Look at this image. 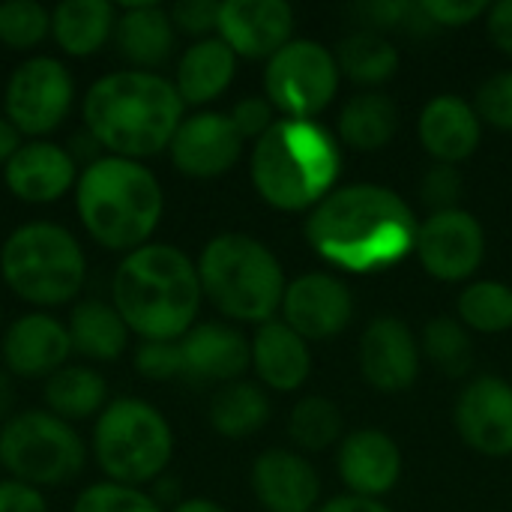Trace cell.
<instances>
[{"label":"cell","mask_w":512,"mask_h":512,"mask_svg":"<svg viewBox=\"0 0 512 512\" xmlns=\"http://www.w3.org/2000/svg\"><path fill=\"white\" fill-rule=\"evenodd\" d=\"M483 138V120L465 99L444 93L426 102L420 114V141L438 165L465 162Z\"/></svg>","instance_id":"d4e9b609"},{"label":"cell","mask_w":512,"mask_h":512,"mask_svg":"<svg viewBox=\"0 0 512 512\" xmlns=\"http://www.w3.org/2000/svg\"><path fill=\"white\" fill-rule=\"evenodd\" d=\"M69 512H165L147 489L138 486H120L111 480H96L87 483Z\"/></svg>","instance_id":"8d00e7d4"},{"label":"cell","mask_w":512,"mask_h":512,"mask_svg":"<svg viewBox=\"0 0 512 512\" xmlns=\"http://www.w3.org/2000/svg\"><path fill=\"white\" fill-rule=\"evenodd\" d=\"M474 111L480 114L483 123L512 132V69L492 75L489 81L480 84Z\"/></svg>","instance_id":"f35d334b"},{"label":"cell","mask_w":512,"mask_h":512,"mask_svg":"<svg viewBox=\"0 0 512 512\" xmlns=\"http://www.w3.org/2000/svg\"><path fill=\"white\" fill-rule=\"evenodd\" d=\"M456 429L462 441L483 456L512 453V387L504 378L483 375L471 381L456 405Z\"/></svg>","instance_id":"ac0fdd59"},{"label":"cell","mask_w":512,"mask_h":512,"mask_svg":"<svg viewBox=\"0 0 512 512\" xmlns=\"http://www.w3.org/2000/svg\"><path fill=\"white\" fill-rule=\"evenodd\" d=\"M183 354V378L192 384H234L252 369L249 339L225 324V321H204L195 324L180 339Z\"/></svg>","instance_id":"d6986e66"},{"label":"cell","mask_w":512,"mask_h":512,"mask_svg":"<svg viewBox=\"0 0 512 512\" xmlns=\"http://www.w3.org/2000/svg\"><path fill=\"white\" fill-rule=\"evenodd\" d=\"M252 492L267 512H312L321 498L315 468L294 450H267L252 465Z\"/></svg>","instance_id":"7402d4cb"},{"label":"cell","mask_w":512,"mask_h":512,"mask_svg":"<svg viewBox=\"0 0 512 512\" xmlns=\"http://www.w3.org/2000/svg\"><path fill=\"white\" fill-rule=\"evenodd\" d=\"M459 321L477 333L512 330V288L498 279L471 282L459 294Z\"/></svg>","instance_id":"d6a6232c"},{"label":"cell","mask_w":512,"mask_h":512,"mask_svg":"<svg viewBox=\"0 0 512 512\" xmlns=\"http://www.w3.org/2000/svg\"><path fill=\"white\" fill-rule=\"evenodd\" d=\"M420 195L432 207V213L456 210L459 198H462V174H459V168L456 165H435V168H429L423 183H420Z\"/></svg>","instance_id":"b9f144b4"},{"label":"cell","mask_w":512,"mask_h":512,"mask_svg":"<svg viewBox=\"0 0 512 512\" xmlns=\"http://www.w3.org/2000/svg\"><path fill=\"white\" fill-rule=\"evenodd\" d=\"M87 462L84 435L45 408H18L0 423V471L9 480L48 492L78 480Z\"/></svg>","instance_id":"9c48e42d"},{"label":"cell","mask_w":512,"mask_h":512,"mask_svg":"<svg viewBox=\"0 0 512 512\" xmlns=\"http://www.w3.org/2000/svg\"><path fill=\"white\" fill-rule=\"evenodd\" d=\"M399 126V108L387 93H357L339 111V138L354 150H381Z\"/></svg>","instance_id":"4dcf8cb0"},{"label":"cell","mask_w":512,"mask_h":512,"mask_svg":"<svg viewBox=\"0 0 512 512\" xmlns=\"http://www.w3.org/2000/svg\"><path fill=\"white\" fill-rule=\"evenodd\" d=\"M132 369L144 381H174L183 378L180 342H138L132 351Z\"/></svg>","instance_id":"74e56055"},{"label":"cell","mask_w":512,"mask_h":512,"mask_svg":"<svg viewBox=\"0 0 512 512\" xmlns=\"http://www.w3.org/2000/svg\"><path fill=\"white\" fill-rule=\"evenodd\" d=\"M117 6L108 0H60L51 6V45L63 60H87L114 42Z\"/></svg>","instance_id":"4316f807"},{"label":"cell","mask_w":512,"mask_h":512,"mask_svg":"<svg viewBox=\"0 0 512 512\" xmlns=\"http://www.w3.org/2000/svg\"><path fill=\"white\" fill-rule=\"evenodd\" d=\"M282 321L306 342L339 336L354 315L348 285L330 273H306L288 282L282 297Z\"/></svg>","instance_id":"2e32d148"},{"label":"cell","mask_w":512,"mask_h":512,"mask_svg":"<svg viewBox=\"0 0 512 512\" xmlns=\"http://www.w3.org/2000/svg\"><path fill=\"white\" fill-rule=\"evenodd\" d=\"M0 474H3V471H0Z\"/></svg>","instance_id":"f5cc1de1"},{"label":"cell","mask_w":512,"mask_h":512,"mask_svg":"<svg viewBox=\"0 0 512 512\" xmlns=\"http://www.w3.org/2000/svg\"><path fill=\"white\" fill-rule=\"evenodd\" d=\"M318 512H390L378 498H363V495H339L327 501Z\"/></svg>","instance_id":"bcb514c9"},{"label":"cell","mask_w":512,"mask_h":512,"mask_svg":"<svg viewBox=\"0 0 512 512\" xmlns=\"http://www.w3.org/2000/svg\"><path fill=\"white\" fill-rule=\"evenodd\" d=\"M339 168V141L315 120L279 117L249 153V177L255 192L264 204L282 213L318 207L333 192Z\"/></svg>","instance_id":"5b68a950"},{"label":"cell","mask_w":512,"mask_h":512,"mask_svg":"<svg viewBox=\"0 0 512 512\" xmlns=\"http://www.w3.org/2000/svg\"><path fill=\"white\" fill-rule=\"evenodd\" d=\"M111 45L126 63V69L162 72V66L174 60L177 30L171 24L168 9L156 0L120 3Z\"/></svg>","instance_id":"ffe728a7"},{"label":"cell","mask_w":512,"mask_h":512,"mask_svg":"<svg viewBox=\"0 0 512 512\" xmlns=\"http://www.w3.org/2000/svg\"><path fill=\"white\" fill-rule=\"evenodd\" d=\"M420 9L435 27H462L480 15H489V3L480 0H423Z\"/></svg>","instance_id":"7bdbcfd3"},{"label":"cell","mask_w":512,"mask_h":512,"mask_svg":"<svg viewBox=\"0 0 512 512\" xmlns=\"http://www.w3.org/2000/svg\"><path fill=\"white\" fill-rule=\"evenodd\" d=\"M18 411V387L15 378L0 366V423H6Z\"/></svg>","instance_id":"c3c4849f"},{"label":"cell","mask_w":512,"mask_h":512,"mask_svg":"<svg viewBox=\"0 0 512 512\" xmlns=\"http://www.w3.org/2000/svg\"><path fill=\"white\" fill-rule=\"evenodd\" d=\"M66 330H69L72 354L90 366L117 363L129 351V339H132L120 312L111 306V300L102 297H84L75 306H69Z\"/></svg>","instance_id":"83f0119b"},{"label":"cell","mask_w":512,"mask_h":512,"mask_svg":"<svg viewBox=\"0 0 512 512\" xmlns=\"http://www.w3.org/2000/svg\"><path fill=\"white\" fill-rule=\"evenodd\" d=\"M168 512H228L222 504H216L213 498H183L177 507Z\"/></svg>","instance_id":"f907efd6"},{"label":"cell","mask_w":512,"mask_h":512,"mask_svg":"<svg viewBox=\"0 0 512 512\" xmlns=\"http://www.w3.org/2000/svg\"><path fill=\"white\" fill-rule=\"evenodd\" d=\"M486 30H489V39L504 51L512 54V0H501L495 6H489V15H486Z\"/></svg>","instance_id":"f6af8a7d"},{"label":"cell","mask_w":512,"mask_h":512,"mask_svg":"<svg viewBox=\"0 0 512 512\" xmlns=\"http://www.w3.org/2000/svg\"><path fill=\"white\" fill-rule=\"evenodd\" d=\"M87 447L102 480L150 489L171 468L174 429L153 402L114 396L93 420Z\"/></svg>","instance_id":"ba28073f"},{"label":"cell","mask_w":512,"mask_h":512,"mask_svg":"<svg viewBox=\"0 0 512 512\" xmlns=\"http://www.w3.org/2000/svg\"><path fill=\"white\" fill-rule=\"evenodd\" d=\"M339 72L357 84H384L399 69V51L378 30H357L336 48Z\"/></svg>","instance_id":"1f68e13d"},{"label":"cell","mask_w":512,"mask_h":512,"mask_svg":"<svg viewBox=\"0 0 512 512\" xmlns=\"http://www.w3.org/2000/svg\"><path fill=\"white\" fill-rule=\"evenodd\" d=\"M0 333H3V300H0Z\"/></svg>","instance_id":"816d5d0a"},{"label":"cell","mask_w":512,"mask_h":512,"mask_svg":"<svg viewBox=\"0 0 512 512\" xmlns=\"http://www.w3.org/2000/svg\"><path fill=\"white\" fill-rule=\"evenodd\" d=\"M24 144V138H21V132L0 114V168L15 156V150Z\"/></svg>","instance_id":"681fc988"},{"label":"cell","mask_w":512,"mask_h":512,"mask_svg":"<svg viewBox=\"0 0 512 512\" xmlns=\"http://www.w3.org/2000/svg\"><path fill=\"white\" fill-rule=\"evenodd\" d=\"M339 474L351 495L381 498L399 483V444L381 429H357L339 447Z\"/></svg>","instance_id":"603a6c76"},{"label":"cell","mask_w":512,"mask_h":512,"mask_svg":"<svg viewBox=\"0 0 512 512\" xmlns=\"http://www.w3.org/2000/svg\"><path fill=\"white\" fill-rule=\"evenodd\" d=\"M108 300L138 342H180L204 303L195 258L162 240L120 255Z\"/></svg>","instance_id":"3957f363"},{"label":"cell","mask_w":512,"mask_h":512,"mask_svg":"<svg viewBox=\"0 0 512 512\" xmlns=\"http://www.w3.org/2000/svg\"><path fill=\"white\" fill-rule=\"evenodd\" d=\"M207 420L216 435L240 441L255 432H261L270 420V399L264 387L252 381H234L216 390Z\"/></svg>","instance_id":"f546056e"},{"label":"cell","mask_w":512,"mask_h":512,"mask_svg":"<svg viewBox=\"0 0 512 512\" xmlns=\"http://www.w3.org/2000/svg\"><path fill=\"white\" fill-rule=\"evenodd\" d=\"M294 9L285 0H222L216 36L246 60H270L294 36Z\"/></svg>","instance_id":"e0dca14e"},{"label":"cell","mask_w":512,"mask_h":512,"mask_svg":"<svg viewBox=\"0 0 512 512\" xmlns=\"http://www.w3.org/2000/svg\"><path fill=\"white\" fill-rule=\"evenodd\" d=\"M339 63L315 39H291L264 66V96L279 117L315 120L339 93Z\"/></svg>","instance_id":"8fae6325"},{"label":"cell","mask_w":512,"mask_h":512,"mask_svg":"<svg viewBox=\"0 0 512 512\" xmlns=\"http://www.w3.org/2000/svg\"><path fill=\"white\" fill-rule=\"evenodd\" d=\"M417 216L402 195L378 183L333 189L306 216V240L318 258L345 273L396 267L417 243Z\"/></svg>","instance_id":"6da1fadb"},{"label":"cell","mask_w":512,"mask_h":512,"mask_svg":"<svg viewBox=\"0 0 512 512\" xmlns=\"http://www.w3.org/2000/svg\"><path fill=\"white\" fill-rule=\"evenodd\" d=\"M0 282L39 312L75 306L87 285V249L72 228L27 219L0 243Z\"/></svg>","instance_id":"8992f818"},{"label":"cell","mask_w":512,"mask_h":512,"mask_svg":"<svg viewBox=\"0 0 512 512\" xmlns=\"http://www.w3.org/2000/svg\"><path fill=\"white\" fill-rule=\"evenodd\" d=\"M78 84L69 63L57 54L21 57L0 90V114L24 141L51 138L78 108Z\"/></svg>","instance_id":"30bf717a"},{"label":"cell","mask_w":512,"mask_h":512,"mask_svg":"<svg viewBox=\"0 0 512 512\" xmlns=\"http://www.w3.org/2000/svg\"><path fill=\"white\" fill-rule=\"evenodd\" d=\"M360 372L381 393H402L417 381L420 351L411 327L399 318H378L360 339Z\"/></svg>","instance_id":"44dd1931"},{"label":"cell","mask_w":512,"mask_h":512,"mask_svg":"<svg viewBox=\"0 0 512 512\" xmlns=\"http://www.w3.org/2000/svg\"><path fill=\"white\" fill-rule=\"evenodd\" d=\"M78 117L105 156L147 162L168 153L186 105L168 75L120 66L87 84L78 99Z\"/></svg>","instance_id":"7a4b0ae2"},{"label":"cell","mask_w":512,"mask_h":512,"mask_svg":"<svg viewBox=\"0 0 512 512\" xmlns=\"http://www.w3.org/2000/svg\"><path fill=\"white\" fill-rule=\"evenodd\" d=\"M255 378L276 393H294L306 384L312 372L309 342L297 336L285 321H267L249 339Z\"/></svg>","instance_id":"484cf974"},{"label":"cell","mask_w":512,"mask_h":512,"mask_svg":"<svg viewBox=\"0 0 512 512\" xmlns=\"http://www.w3.org/2000/svg\"><path fill=\"white\" fill-rule=\"evenodd\" d=\"M51 42V9L39 0H3L0 3V45L15 54H39Z\"/></svg>","instance_id":"836d02e7"},{"label":"cell","mask_w":512,"mask_h":512,"mask_svg":"<svg viewBox=\"0 0 512 512\" xmlns=\"http://www.w3.org/2000/svg\"><path fill=\"white\" fill-rule=\"evenodd\" d=\"M423 351L426 357L450 378H459L474 363V342L462 321L435 318L423 330Z\"/></svg>","instance_id":"d590c367"},{"label":"cell","mask_w":512,"mask_h":512,"mask_svg":"<svg viewBox=\"0 0 512 512\" xmlns=\"http://www.w3.org/2000/svg\"><path fill=\"white\" fill-rule=\"evenodd\" d=\"M72 204L93 246L129 255L153 243L165 216V189L147 162L102 153L81 165Z\"/></svg>","instance_id":"277c9868"},{"label":"cell","mask_w":512,"mask_h":512,"mask_svg":"<svg viewBox=\"0 0 512 512\" xmlns=\"http://www.w3.org/2000/svg\"><path fill=\"white\" fill-rule=\"evenodd\" d=\"M234 75H237V54L219 36H207L189 42L177 54L171 84L186 108L201 111L213 105L234 84Z\"/></svg>","instance_id":"cb8c5ba5"},{"label":"cell","mask_w":512,"mask_h":512,"mask_svg":"<svg viewBox=\"0 0 512 512\" xmlns=\"http://www.w3.org/2000/svg\"><path fill=\"white\" fill-rule=\"evenodd\" d=\"M111 402L105 375L90 363H66L42 381V408L66 423H93Z\"/></svg>","instance_id":"f1b7e54d"},{"label":"cell","mask_w":512,"mask_h":512,"mask_svg":"<svg viewBox=\"0 0 512 512\" xmlns=\"http://www.w3.org/2000/svg\"><path fill=\"white\" fill-rule=\"evenodd\" d=\"M168 15H171L177 36H189L192 42L216 36V24H219L216 0H180L168 9Z\"/></svg>","instance_id":"ab89813d"},{"label":"cell","mask_w":512,"mask_h":512,"mask_svg":"<svg viewBox=\"0 0 512 512\" xmlns=\"http://www.w3.org/2000/svg\"><path fill=\"white\" fill-rule=\"evenodd\" d=\"M231 123L237 126V132L243 135V141H258L261 135H267L273 129V123L279 120L276 108L270 105L267 96H243L234 102V108L228 111Z\"/></svg>","instance_id":"60d3db41"},{"label":"cell","mask_w":512,"mask_h":512,"mask_svg":"<svg viewBox=\"0 0 512 512\" xmlns=\"http://www.w3.org/2000/svg\"><path fill=\"white\" fill-rule=\"evenodd\" d=\"M345 420L336 402L324 399V396H306L294 405L291 417H288V432L291 441L300 450L309 453H321L330 444H336L342 438Z\"/></svg>","instance_id":"e575fe53"},{"label":"cell","mask_w":512,"mask_h":512,"mask_svg":"<svg viewBox=\"0 0 512 512\" xmlns=\"http://www.w3.org/2000/svg\"><path fill=\"white\" fill-rule=\"evenodd\" d=\"M414 252L429 276L441 282H462L483 264L486 234L468 210H441L420 222Z\"/></svg>","instance_id":"5bb4252c"},{"label":"cell","mask_w":512,"mask_h":512,"mask_svg":"<svg viewBox=\"0 0 512 512\" xmlns=\"http://www.w3.org/2000/svg\"><path fill=\"white\" fill-rule=\"evenodd\" d=\"M0 512H51V507H48L45 492L27 483L0 477Z\"/></svg>","instance_id":"ee69618b"},{"label":"cell","mask_w":512,"mask_h":512,"mask_svg":"<svg viewBox=\"0 0 512 512\" xmlns=\"http://www.w3.org/2000/svg\"><path fill=\"white\" fill-rule=\"evenodd\" d=\"M72 342L66 321L54 312L27 309L0 333V366L15 381H48L57 369L72 363Z\"/></svg>","instance_id":"7c38bea8"},{"label":"cell","mask_w":512,"mask_h":512,"mask_svg":"<svg viewBox=\"0 0 512 512\" xmlns=\"http://www.w3.org/2000/svg\"><path fill=\"white\" fill-rule=\"evenodd\" d=\"M78 159L66 144L51 138L24 141L15 156L0 168L6 192L27 207H51L75 192L78 183Z\"/></svg>","instance_id":"9a60e30c"},{"label":"cell","mask_w":512,"mask_h":512,"mask_svg":"<svg viewBox=\"0 0 512 512\" xmlns=\"http://www.w3.org/2000/svg\"><path fill=\"white\" fill-rule=\"evenodd\" d=\"M204 300L234 324H267L282 309L285 270L252 234L225 231L204 243L195 258Z\"/></svg>","instance_id":"52a82bcc"},{"label":"cell","mask_w":512,"mask_h":512,"mask_svg":"<svg viewBox=\"0 0 512 512\" xmlns=\"http://www.w3.org/2000/svg\"><path fill=\"white\" fill-rule=\"evenodd\" d=\"M150 495H153V501L165 510V507H177L183 498H180V483L171 477V474H165V477H159L150 489H147Z\"/></svg>","instance_id":"7dc6e473"},{"label":"cell","mask_w":512,"mask_h":512,"mask_svg":"<svg viewBox=\"0 0 512 512\" xmlns=\"http://www.w3.org/2000/svg\"><path fill=\"white\" fill-rule=\"evenodd\" d=\"M243 147L246 141L231 123L228 111L201 108L186 114L177 126L168 144V159L177 174L189 180H216L240 162Z\"/></svg>","instance_id":"4fadbf2b"}]
</instances>
